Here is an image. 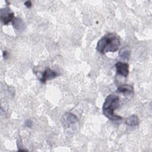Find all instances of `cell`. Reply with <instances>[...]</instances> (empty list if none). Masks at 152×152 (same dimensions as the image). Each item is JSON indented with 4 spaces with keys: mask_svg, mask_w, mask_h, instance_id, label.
<instances>
[{
    "mask_svg": "<svg viewBox=\"0 0 152 152\" xmlns=\"http://www.w3.org/2000/svg\"><path fill=\"white\" fill-rule=\"evenodd\" d=\"M3 56L4 57V58H6V57H7V51H4L3 52Z\"/></svg>",
    "mask_w": 152,
    "mask_h": 152,
    "instance_id": "cell-14",
    "label": "cell"
},
{
    "mask_svg": "<svg viewBox=\"0 0 152 152\" xmlns=\"http://www.w3.org/2000/svg\"><path fill=\"white\" fill-rule=\"evenodd\" d=\"M125 124L129 126H135L138 125L139 119L137 115H132L126 118Z\"/></svg>",
    "mask_w": 152,
    "mask_h": 152,
    "instance_id": "cell-8",
    "label": "cell"
},
{
    "mask_svg": "<svg viewBox=\"0 0 152 152\" xmlns=\"http://www.w3.org/2000/svg\"><path fill=\"white\" fill-rule=\"evenodd\" d=\"M62 123L66 129L75 128V125L78 124L77 117L71 113H66L62 118Z\"/></svg>",
    "mask_w": 152,
    "mask_h": 152,
    "instance_id": "cell-3",
    "label": "cell"
},
{
    "mask_svg": "<svg viewBox=\"0 0 152 152\" xmlns=\"http://www.w3.org/2000/svg\"><path fill=\"white\" fill-rule=\"evenodd\" d=\"M120 46L119 37L115 34L109 33L103 36L97 42L96 50L104 54L109 52H115L118 50Z\"/></svg>",
    "mask_w": 152,
    "mask_h": 152,
    "instance_id": "cell-1",
    "label": "cell"
},
{
    "mask_svg": "<svg viewBox=\"0 0 152 152\" xmlns=\"http://www.w3.org/2000/svg\"><path fill=\"white\" fill-rule=\"evenodd\" d=\"M115 68L118 74L124 77H127L129 74V65L128 64L122 62H117L115 64Z\"/></svg>",
    "mask_w": 152,
    "mask_h": 152,
    "instance_id": "cell-5",
    "label": "cell"
},
{
    "mask_svg": "<svg viewBox=\"0 0 152 152\" xmlns=\"http://www.w3.org/2000/svg\"><path fill=\"white\" fill-rule=\"evenodd\" d=\"M58 75V74L55 71L52 70L50 68H47L43 72L42 77L40 78V81L43 83H45L48 80L53 79Z\"/></svg>",
    "mask_w": 152,
    "mask_h": 152,
    "instance_id": "cell-6",
    "label": "cell"
},
{
    "mask_svg": "<svg viewBox=\"0 0 152 152\" xmlns=\"http://www.w3.org/2000/svg\"><path fill=\"white\" fill-rule=\"evenodd\" d=\"M24 5H25L26 7H27V8H30V7H31V5H32L31 2L30 1H26V2H24Z\"/></svg>",
    "mask_w": 152,
    "mask_h": 152,
    "instance_id": "cell-12",
    "label": "cell"
},
{
    "mask_svg": "<svg viewBox=\"0 0 152 152\" xmlns=\"http://www.w3.org/2000/svg\"><path fill=\"white\" fill-rule=\"evenodd\" d=\"M24 125L26 126L27 127H28V128H31L32 126V125H33V123L31 122V121L30 119H27L25 123H24Z\"/></svg>",
    "mask_w": 152,
    "mask_h": 152,
    "instance_id": "cell-11",
    "label": "cell"
},
{
    "mask_svg": "<svg viewBox=\"0 0 152 152\" xmlns=\"http://www.w3.org/2000/svg\"><path fill=\"white\" fill-rule=\"evenodd\" d=\"M17 146H18V150H20V148H22V147H23V144H22L21 141L20 140H19L17 141Z\"/></svg>",
    "mask_w": 152,
    "mask_h": 152,
    "instance_id": "cell-13",
    "label": "cell"
},
{
    "mask_svg": "<svg viewBox=\"0 0 152 152\" xmlns=\"http://www.w3.org/2000/svg\"><path fill=\"white\" fill-rule=\"evenodd\" d=\"M119 106V97L113 94H110L106 98L103 104V113L104 115L109 119L112 121L121 120L122 117L115 115L114 113Z\"/></svg>",
    "mask_w": 152,
    "mask_h": 152,
    "instance_id": "cell-2",
    "label": "cell"
},
{
    "mask_svg": "<svg viewBox=\"0 0 152 152\" xmlns=\"http://www.w3.org/2000/svg\"><path fill=\"white\" fill-rule=\"evenodd\" d=\"M12 26L18 31H22L24 28V24L20 18H15L12 20Z\"/></svg>",
    "mask_w": 152,
    "mask_h": 152,
    "instance_id": "cell-10",
    "label": "cell"
},
{
    "mask_svg": "<svg viewBox=\"0 0 152 152\" xmlns=\"http://www.w3.org/2000/svg\"><path fill=\"white\" fill-rule=\"evenodd\" d=\"M14 18V14L11 11L9 8L5 7L1 10V20L4 24H8Z\"/></svg>",
    "mask_w": 152,
    "mask_h": 152,
    "instance_id": "cell-4",
    "label": "cell"
},
{
    "mask_svg": "<svg viewBox=\"0 0 152 152\" xmlns=\"http://www.w3.org/2000/svg\"><path fill=\"white\" fill-rule=\"evenodd\" d=\"M131 55V50L127 46L122 48L118 53V56L122 59L128 60L129 59Z\"/></svg>",
    "mask_w": 152,
    "mask_h": 152,
    "instance_id": "cell-9",
    "label": "cell"
},
{
    "mask_svg": "<svg viewBox=\"0 0 152 152\" xmlns=\"http://www.w3.org/2000/svg\"><path fill=\"white\" fill-rule=\"evenodd\" d=\"M117 91L125 96H129L134 94V87L131 85L123 84L118 88Z\"/></svg>",
    "mask_w": 152,
    "mask_h": 152,
    "instance_id": "cell-7",
    "label": "cell"
}]
</instances>
